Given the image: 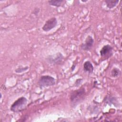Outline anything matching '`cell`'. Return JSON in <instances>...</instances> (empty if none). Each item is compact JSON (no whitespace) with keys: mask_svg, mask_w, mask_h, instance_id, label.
<instances>
[{"mask_svg":"<svg viewBox=\"0 0 122 122\" xmlns=\"http://www.w3.org/2000/svg\"><path fill=\"white\" fill-rule=\"evenodd\" d=\"M75 67H76V66H75V65H72V67H71V71H73L74 70V69L75 68Z\"/></svg>","mask_w":122,"mask_h":122,"instance_id":"14","label":"cell"},{"mask_svg":"<svg viewBox=\"0 0 122 122\" xmlns=\"http://www.w3.org/2000/svg\"><path fill=\"white\" fill-rule=\"evenodd\" d=\"M112 48L110 45L107 44L103 46L100 51L101 57L109 58L112 55Z\"/></svg>","mask_w":122,"mask_h":122,"instance_id":"7","label":"cell"},{"mask_svg":"<svg viewBox=\"0 0 122 122\" xmlns=\"http://www.w3.org/2000/svg\"><path fill=\"white\" fill-rule=\"evenodd\" d=\"M28 100L25 97H21L16 100L11 105L10 110L14 112H20L26 109Z\"/></svg>","mask_w":122,"mask_h":122,"instance_id":"1","label":"cell"},{"mask_svg":"<svg viewBox=\"0 0 122 122\" xmlns=\"http://www.w3.org/2000/svg\"><path fill=\"white\" fill-rule=\"evenodd\" d=\"M28 69H29V67L28 66H26L24 67L18 68L15 70V71L16 73H21L22 72H24V71H27Z\"/></svg>","mask_w":122,"mask_h":122,"instance_id":"12","label":"cell"},{"mask_svg":"<svg viewBox=\"0 0 122 122\" xmlns=\"http://www.w3.org/2000/svg\"><path fill=\"white\" fill-rule=\"evenodd\" d=\"M64 56L60 53L58 52L55 54L50 55L46 58L47 61L51 64H60L63 61Z\"/></svg>","mask_w":122,"mask_h":122,"instance_id":"4","label":"cell"},{"mask_svg":"<svg viewBox=\"0 0 122 122\" xmlns=\"http://www.w3.org/2000/svg\"><path fill=\"white\" fill-rule=\"evenodd\" d=\"M57 23L58 21L56 18L55 17H52L46 21L42 29L44 31H49L56 26Z\"/></svg>","mask_w":122,"mask_h":122,"instance_id":"5","label":"cell"},{"mask_svg":"<svg viewBox=\"0 0 122 122\" xmlns=\"http://www.w3.org/2000/svg\"><path fill=\"white\" fill-rule=\"evenodd\" d=\"M119 0H105V2L109 9H112L119 3Z\"/></svg>","mask_w":122,"mask_h":122,"instance_id":"10","label":"cell"},{"mask_svg":"<svg viewBox=\"0 0 122 122\" xmlns=\"http://www.w3.org/2000/svg\"><path fill=\"white\" fill-rule=\"evenodd\" d=\"M38 84L40 87H45L52 86L55 84V79L50 75H42L38 81Z\"/></svg>","mask_w":122,"mask_h":122,"instance_id":"3","label":"cell"},{"mask_svg":"<svg viewBox=\"0 0 122 122\" xmlns=\"http://www.w3.org/2000/svg\"><path fill=\"white\" fill-rule=\"evenodd\" d=\"M121 73L120 70L116 68H114L111 71V75L113 77H119Z\"/></svg>","mask_w":122,"mask_h":122,"instance_id":"11","label":"cell"},{"mask_svg":"<svg viewBox=\"0 0 122 122\" xmlns=\"http://www.w3.org/2000/svg\"><path fill=\"white\" fill-rule=\"evenodd\" d=\"M83 70L85 72H87L89 74L92 73L93 71V66L92 63L89 61H86L83 65Z\"/></svg>","mask_w":122,"mask_h":122,"instance_id":"8","label":"cell"},{"mask_svg":"<svg viewBox=\"0 0 122 122\" xmlns=\"http://www.w3.org/2000/svg\"><path fill=\"white\" fill-rule=\"evenodd\" d=\"M85 95L84 88H81L72 92L70 96V100L72 105L75 106L79 103L84 99Z\"/></svg>","mask_w":122,"mask_h":122,"instance_id":"2","label":"cell"},{"mask_svg":"<svg viewBox=\"0 0 122 122\" xmlns=\"http://www.w3.org/2000/svg\"><path fill=\"white\" fill-rule=\"evenodd\" d=\"M82 81V79H77L75 82V86L76 87L79 86L80 85V84L81 83Z\"/></svg>","mask_w":122,"mask_h":122,"instance_id":"13","label":"cell"},{"mask_svg":"<svg viewBox=\"0 0 122 122\" xmlns=\"http://www.w3.org/2000/svg\"><path fill=\"white\" fill-rule=\"evenodd\" d=\"M94 43V40L92 36L88 35L86 40H85L84 43H82L81 45V48L85 51H89L91 50L93 46Z\"/></svg>","mask_w":122,"mask_h":122,"instance_id":"6","label":"cell"},{"mask_svg":"<svg viewBox=\"0 0 122 122\" xmlns=\"http://www.w3.org/2000/svg\"><path fill=\"white\" fill-rule=\"evenodd\" d=\"M48 2L49 4L51 6L59 7L62 6L65 3V1L63 0H51Z\"/></svg>","mask_w":122,"mask_h":122,"instance_id":"9","label":"cell"}]
</instances>
